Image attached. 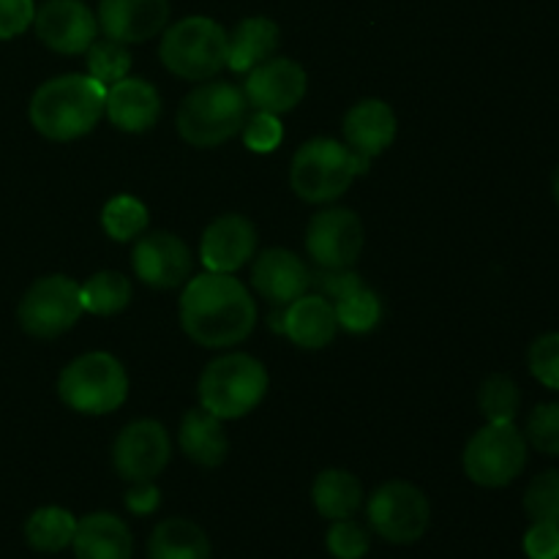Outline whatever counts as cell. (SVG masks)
Masks as SVG:
<instances>
[{"label": "cell", "instance_id": "1", "mask_svg": "<svg viewBox=\"0 0 559 559\" xmlns=\"http://www.w3.org/2000/svg\"><path fill=\"white\" fill-rule=\"evenodd\" d=\"M180 328L207 349L246 342L257 325V300L233 273H202L186 282L180 295Z\"/></svg>", "mask_w": 559, "mask_h": 559}, {"label": "cell", "instance_id": "2", "mask_svg": "<svg viewBox=\"0 0 559 559\" xmlns=\"http://www.w3.org/2000/svg\"><path fill=\"white\" fill-rule=\"evenodd\" d=\"M107 85L91 74H60L33 91L31 126L52 142H74L91 134L104 118Z\"/></svg>", "mask_w": 559, "mask_h": 559}, {"label": "cell", "instance_id": "3", "mask_svg": "<svg viewBox=\"0 0 559 559\" xmlns=\"http://www.w3.org/2000/svg\"><path fill=\"white\" fill-rule=\"evenodd\" d=\"M249 118V102L233 82H202L178 104L175 126L191 147H218L240 134Z\"/></svg>", "mask_w": 559, "mask_h": 559}, {"label": "cell", "instance_id": "4", "mask_svg": "<svg viewBox=\"0 0 559 559\" xmlns=\"http://www.w3.org/2000/svg\"><path fill=\"white\" fill-rule=\"evenodd\" d=\"M265 393V366L246 353H227L211 360L197 382L200 407L222 420H238L254 413Z\"/></svg>", "mask_w": 559, "mask_h": 559}, {"label": "cell", "instance_id": "5", "mask_svg": "<svg viewBox=\"0 0 559 559\" xmlns=\"http://www.w3.org/2000/svg\"><path fill=\"white\" fill-rule=\"evenodd\" d=\"M229 33L211 16H186L169 25L162 36L158 58L164 69L180 80H213L227 69Z\"/></svg>", "mask_w": 559, "mask_h": 559}, {"label": "cell", "instance_id": "6", "mask_svg": "<svg viewBox=\"0 0 559 559\" xmlns=\"http://www.w3.org/2000/svg\"><path fill=\"white\" fill-rule=\"evenodd\" d=\"M58 396L80 415H109L129 399L126 366L109 353H85L58 377Z\"/></svg>", "mask_w": 559, "mask_h": 559}, {"label": "cell", "instance_id": "7", "mask_svg": "<svg viewBox=\"0 0 559 559\" xmlns=\"http://www.w3.org/2000/svg\"><path fill=\"white\" fill-rule=\"evenodd\" d=\"M358 178L353 151L331 136H314L295 151L289 164V186L309 205H328L347 194Z\"/></svg>", "mask_w": 559, "mask_h": 559}, {"label": "cell", "instance_id": "8", "mask_svg": "<svg viewBox=\"0 0 559 559\" xmlns=\"http://www.w3.org/2000/svg\"><path fill=\"white\" fill-rule=\"evenodd\" d=\"M464 473L484 489H506L527 467V440L513 424H486L464 448Z\"/></svg>", "mask_w": 559, "mask_h": 559}, {"label": "cell", "instance_id": "9", "mask_svg": "<svg viewBox=\"0 0 559 559\" xmlns=\"http://www.w3.org/2000/svg\"><path fill=\"white\" fill-rule=\"evenodd\" d=\"M80 284L63 273L36 278L16 306L20 328L33 338H58L80 322L82 317Z\"/></svg>", "mask_w": 559, "mask_h": 559}, {"label": "cell", "instance_id": "10", "mask_svg": "<svg viewBox=\"0 0 559 559\" xmlns=\"http://www.w3.org/2000/svg\"><path fill=\"white\" fill-rule=\"evenodd\" d=\"M366 519L369 527L388 544H415L424 538L431 524L429 497L409 480H388L371 491L366 502Z\"/></svg>", "mask_w": 559, "mask_h": 559}, {"label": "cell", "instance_id": "11", "mask_svg": "<svg viewBox=\"0 0 559 559\" xmlns=\"http://www.w3.org/2000/svg\"><path fill=\"white\" fill-rule=\"evenodd\" d=\"M173 459L169 431L158 420L140 418L120 429L112 442V467L129 484L156 480Z\"/></svg>", "mask_w": 559, "mask_h": 559}, {"label": "cell", "instance_id": "12", "mask_svg": "<svg viewBox=\"0 0 559 559\" xmlns=\"http://www.w3.org/2000/svg\"><path fill=\"white\" fill-rule=\"evenodd\" d=\"M366 246L364 222L349 207H328L306 227V251L317 267H353Z\"/></svg>", "mask_w": 559, "mask_h": 559}, {"label": "cell", "instance_id": "13", "mask_svg": "<svg viewBox=\"0 0 559 559\" xmlns=\"http://www.w3.org/2000/svg\"><path fill=\"white\" fill-rule=\"evenodd\" d=\"M306 87H309V76L304 66L295 63L293 58H267L265 63L246 74L240 91L257 112H271L282 118L304 102Z\"/></svg>", "mask_w": 559, "mask_h": 559}, {"label": "cell", "instance_id": "14", "mask_svg": "<svg viewBox=\"0 0 559 559\" xmlns=\"http://www.w3.org/2000/svg\"><path fill=\"white\" fill-rule=\"evenodd\" d=\"M38 41L58 55H82L98 38V20L82 0H47L33 16Z\"/></svg>", "mask_w": 559, "mask_h": 559}, {"label": "cell", "instance_id": "15", "mask_svg": "<svg viewBox=\"0 0 559 559\" xmlns=\"http://www.w3.org/2000/svg\"><path fill=\"white\" fill-rule=\"evenodd\" d=\"M136 278L153 289H178L189 282L191 249L175 233H142L131 251Z\"/></svg>", "mask_w": 559, "mask_h": 559}, {"label": "cell", "instance_id": "16", "mask_svg": "<svg viewBox=\"0 0 559 559\" xmlns=\"http://www.w3.org/2000/svg\"><path fill=\"white\" fill-rule=\"evenodd\" d=\"M169 0H98V31L120 44H142L167 27Z\"/></svg>", "mask_w": 559, "mask_h": 559}, {"label": "cell", "instance_id": "17", "mask_svg": "<svg viewBox=\"0 0 559 559\" xmlns=\"http://www.w3.org/2000/svg\"><path fill=\"white\" fill-rule=\"evenodd\" d=\"M257 227L240 213L213 218L200 240V260L211 273H235L254 257Z\"/></svg>", "mask_w": 559, "mask_h": 559}, {"label": "cell", "instance_id": "18", "mask_svg": "<svg viewBox=\"0 0 559 559\" xmlns=\"http://www.w3.org/2000/svg\"><path fill=\"white\" fill-rule=\"evenodd\" d=\"M251 287L262 300L284 309L309 293L311 271L295 251L265 249L251 267Z\"/></svg>", "mask_w": 559, "mask_h": 559}, {"label": "cell", "instance_id": "19", "mask_svg": "<svg viewBox=\"0 0 559 559\" xmlns=\"http://www.w3.org/2000/svg\"><path fill=\"white\" fill-rule=\"evenodd\" d=\"M104 115L126 134H145L162 118V96L151 82L140 76H123L107 87Z\"/></svg>", "mask_w": 559, "mask_h": 559}, {"label": "cell", "instance_id": "20", "mask_svg": "<svg viewBox=\"0 0 559 559\" xmlns=\"http://www.w3.org/2000/svg\"><path fill=\"white\" fill-rule=\"evenodd\" d=\"M342 131L349 151L369 156L374 162L396 140V112L382 98H364V102L353 104L347 109L342 120Z\"/></svg>", "mask_w": 559, "mask_h": 559}, {"label": "cell", "instance_id": "21", "mask_svg": "<svg viewBox=\"0 0 559 559\" xmlns=\"http://www.w3.org/2000/svg\"><path fill=\"white\" fill-rule=\"evenodd\" d=\"M282 333L300 349H325L336 338V309L325 295H300L282 311Z\"/></svg>", "mask_w": 559, "mask_h": 559}, {"label": "cell", "instance_id": "22", "mask_svg": "<svg viewBox=\"0 0 559 559\" xmlns=\"http://www.w3.org/2000/svg\"><path fill=\"white\" fill-rule=\"evenodd\" d=\"M71 549L76 559H131L134 538L123 519L107 511H96L76 519Z\"/></svg>", "mask_w": 559, "mask_h": 559}, {"label": "cell", "instance_id": "23", "mask_svg": "<svg viewBox=\"0 0 559 559\" xmlns=\"http://www.w3.org/2000/svg\"><path fill=\"white\" fill-rule=\"evenodd\" d=\"M180 451L200 467H218L229 453V437L224 420L207 409L194 407L183 415L178 429Z\"/></svg>", "mask_w": 559, "mask_h": 559}, {"label": "cell", "instance_id": "24", "mask_svg": "<svg viewBox=\"0 0 559 559\" xmlns=\"http://www.w3.org/2000/svg\"><path fill=\"white\" fill-rule=\"evenodd\" d=\"M282 41V31L273 20L267 16H246L229 33V52H227V69L235 74H249L273 52L278 49Z\"/></svg>", "mask_w": 559, "mask_h": 559}, {"label": "cell", "instance_id": "25", "mask_svg": "<svg viewBox=\"0 0 559 559\" xmlns=\"http://www.w3.org/2000/svg\"><path fill=\"white\" fill-rule=\"evenodd\" d=\"M147 559H211V540L191 519H164L147 538Z\"/></svg>", "mask_w": 559, "mask_h": 559}, {"label": "cell", "instance_id": "26", "mask_svg": "<svg viewBox=\"0 0 559 559\" xmlns=\"http://www.w3.org/2000/svg\"><path fill=\"white\" fill-rule=\"evenodd\" d=\"M311 502L328 522L353 519L364 508V486L347 469H322L311 486Z\"/></svg>", "mask_w": 559, "mask_h": 559}, {"label": "cell", "instance_id": "27", "mask_svg": "<svg viewBox=\"0 0 559 559\" xmlns=\"http://www.w3.org/2000/svg\"><path fill=\"white\" fill-rule=\"evenodd\" d=\"M76 533V516L60 506H44L27 516L25 540L38 555H58L69 549Z\"/></svg>", "mask_w": 559, "mask_h": 559}, {"label": "cell", "instance_id": "28", "mask_svg": "<svg viewBox=\"0 0 559 559\" xmlns=\"http://www.w3.org/2000/svg\"><path fill=\"white\" fill-rule=\"evenodd\" d=\"M82 309L96 317L120 314L131 304V282L118 271H98L80 287Z\"/></svg>", "mask_w": 559, "mask_h": 559}, {"label": "cell", "instance_id": "29", "mask_svg": "<svg viewBox=\"0 0 559 559\" xmlns=\"http://www.w3.org/2000/svg\"><path fill=\"white\" fill-rule=\"evenodd\" d=\"M147 222H151L147 205L131 194L112 197L102 211L104 233L118 240V243H129V240L140 238L147 229Z\"/></svg>", "mask_w": 559, "mask_h": 559}, {"label": "cell", "instance_id": "30", "mask_svg": "<svg viewBox=\"0 0 559 559\" xmlns=\"http://www.w3.org/2000/svg\"><path fill=\"white\" fill-rule=\"evenodd\" d=\"M333 309H336L338 328H344L347 333H355V336L374 331L382 320L380 295L366 287V284L353 289L349 295H344V298L333 300Z\"/></svg>", "mask_w": 559, "mask_h": 559}, {"label": "cell", "instance_id": "31", "mask_svg": "<svg viewBox=\"0 0 559 559\" xmlns=\"http://www.w3.org/2000/svg\"><path fill=\"white\" fill-rule=\"evenodd\" d=\"M522 404L519 385L508 374L486 377L478 391V407L486 424H513Z\"/></svg>", "mask_w": 559, "mask_h": 559}, {"label": "cell", "instance_id": "32", "mask_svg": "<svg viewBox=\"0 0 559 559\" xmlns=\"http://www.w3.org/2000/svg\"><path fill=\"white\" fill-rule=\"evenodd\" d=\"M131 69V52L129 44H120L115 38H96L87 49V74L93 80L104 82V85H112V82L129 76Z\"/></svg>", "mask_w": 559, "mask_h": 559}, {"label": "cell", "instance_id": "33", "mask_svg": "<svg viewBox=\"0 0 559 559\" xmlns=\"http://www.w3.org/2000/svg\"><path fill=\"white\" fill-rule=\"evenodd\" d=\"M524 513L530 522L559 524V469H546L530 480L524 491Z\"/></svg>", "mask_w": 559, "mask_h": 559}, {"label": "cell", "instance_id": "34", "mask_svg": "<svg viewBox=\"0 0 559 559\" xmlns=\"http://www.w3.org/2000/svg\"><path fill=\"white\" fill-rule=\"evenodd\" d=\"M524 440L544 456L559 459V404H538L524 426Z\"/></svg>", "mask_w": 559, "mask_h": 559}, {"label": "cell", "instance_id": "35", "mask_svg": "<svg viewBox=\"0 0 559 559\" xmlns=\"http://www.w3.org/2000/svg\"><path fill=\"white\" fill-rule=\"evenodd\" d=\"M325 544L331 557L336 559H364L371 549V535L355 519H338L331 524L325 535Z\"/></svg>", "mask_w": 559, "mask_h": 559}, {"label": "cell", "instance_id": "36", "mask_svg": "<svg viewBox=\"0 0 559 559\" xmlns=\"http://www.w3.org/2000/svg\"><path fill=\"white\" fill-rule=\"evenodd\" d=\"M530 371L540 385L559 391V333H544L530 347Z\"/></svg>", "mask_w": 559, "mask_h": 559}, {"label": "cell", "instance_id": "37", "mask_svg": "<svg viewBox=\"0 0 559 559\" xmlns=\"http://www.w3.org/2000/svg\"><path fill=\"white\" fill-rule=\"evenodd\" d=\"M240 136L251 153H273L284 140L282 120L271 112H254L251 118H246Z\"/></svg>", "mask_w": 559, "mask_h": 559}, {"label": "cell", "instance_id": "38", "mask_svg": "<svg viewBox=\"0 0 559 559\" xmlns=\"http://www.w3.org/2000/svg\"><path fill=\"white\" fill-rule=\"evenodd\" d=\"M36 3L33 0H0V41L22 36L33 25Z\"/></svg>", "mask_w": 559, "mask_h": 559}, {"label": "cell", "instance_id": "39", "mask_svg": "<svg viewBox=\"0 0 559 559\" xmlns=\"http://www.w3.org/2000/svg\"><path fill=\"white\" fill-rule=\"evenodd\" d=\"M311 284H317L325 298L338 300L353 293V289L364 287V278L353 267H320L317 273H311Z\"/></svg>", "mask_w": 559, "mask_h": 559}, {"label": "cell", "instance_id": "40", "mask_svg": "<svg viewBox=\"0 0 559 559\" xmlns=\"http://www.w3.org/2000/svg\"><path fill=\"white\" fill-rule=\"evenodd\" d=\"M524 555L530 559H559V524L533 522L524 535Z\"/></svg>", "mask_w": 559, "mask_h": 559}, {"label": "cell", "instance_id": "41", "mask_svg": "<svg viewBox=\"0 0 559 559\" xmlns=\"http://www.w3.org/2000/svg\"><path fill=\"white\" fill-rule=\"evenodd\" d=\"M123 502L134 516H151L162 506V491H158V486L153 480H140V484H131Z\"/></svg>", "mask_w": 559, "mask_h": 559}, {"label": "cell", "instance_id": "42", "mask_svg": "<svg viewBox=\"0 0 559 559\" xmlns=\"http://www.w3.org/2000/svg\"><path fill=\"white\" fill-rule=\"evenodd\" d=\"M551 189H555V200H557V205H559V164H557V169H555V180H551Z\"/></svg>", "mask_w": 559, "mask_h": 559}]
</instances>
